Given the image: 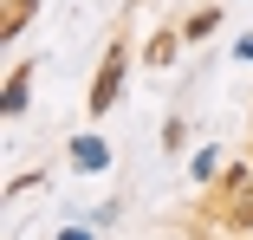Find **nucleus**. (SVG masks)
<instances>
[{"label": "nucleus", "mask_w": 253, "mask_h": 240, "mask_svg": "<svg viewBox=\"0 0 253 240\" xmlns=\"http://www.w3.org/2000/svg\"><path fill=\"white\" fill-rule=\"evenodd\" d=\"M124 59H130L124 45H111V52H104V65H97V78H91V98H84L91 117H104V111L117 104V91H124Z\"/></svg>", "instance_id": "obj_1"}, {"label": "nucleus", "mask_w": 253, "mask_h": 240, "mask_svg": "<svg viewBox=\"0 0 253 240\" xmlns=\"http://www.w3.org/2000/svg\"><path fill=\"white\" fill-rule=\"evenodd\" d=\"M26 84H33V65H13V72H7V98H0V111H7V117L26 111Z\"/></svg>", "instance_id": "obj_2"}, {"label": "nucleus", "mask_w": 253, "mask_h": 240, "mask_svg": "<svg viewBox=\"0 0 253 240\" xmlns=\"http://www.w3.org/2000/svg\"><path fill=\"white\" fill-rule=\"evenodd\" d=\"M221 208H227V227H240V234H253V182H247V188H234V195H227Z\"/></svg>", "instance_id": "obj_3"}, {"label": "nucleus", "mask_w": 253, "mask_h": 240, "mask_svg": "<svg viewBox=\"0 0 253 240\" xmlns=\"http://www.w3.org/2000/svg\"><path fill=\"white\" fill-rule=\"evenodd\" d=\"M39 13V0H7V13H0V39H20V26Z\"/></svg>", "instance_id": "obj_4"}, {"label": "nucleus", "mask_w": 253, "mask_h": 240, "mask_svg": "<svg viewBox=\"0 0 253 240\" xmlns=\"http://www.w3.org/2000/svg\"><path fill=\"white\" fill-rule=\"evenodd\" d=\"M72 162H78V169H104V162H111V150H104L97 136H84V143H72Z\"/></svg>", "instance_id": "obj_5"}, {"label": "nucleus", "mask_w": 253, "mask_h": 240, "mask_svg": "<svg viewBox=\"0 0 253 240\" xmlns=\"http://www.w3.org/2000/svg\"><path fill=\"white\" fill-rule=\"evenodd\" d=\"M175 45H182V33H156V39L143 45V59H149V65H169V59H175Z\"/></svg>", "instance_id": "obj_6"}, {"label": "nucleus", "mask_w": 253, "mask_h": 240, "mask_svg": "<svg viewBox=\"0 0 253 240\" xmlns=\"http://www.w3.org/2000/svg\"><path fill=\"white\" fill-rule=\"evenodd\" d=\"M214 26H221V7H201V13H195V20L182 26V39H208Z\"/></svg>", "instance_id": "obj_7"}, {"label": "nucleus", "mask_w": 253, "mask_h": 240, "mask_svg": "<svg viewBox=\"0 0 253 240\" xmlns=\"http://www.w3.org/2000/svg\"><path fill=\"white\" fill-rule=\"evenodd\" d=\"M247 182H253V169H247V162H234V169H221V188H214V195L227 201L234 188H247Z\"/></svg>", "instance_id": "obj_8"}]
</instances>
